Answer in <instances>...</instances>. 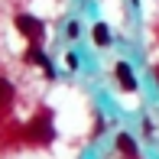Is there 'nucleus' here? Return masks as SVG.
Returning <instances> with one entry per match:
<instances>
[{"instance_id":"f257e3e1","label":"nucleus","mask_w":159,"mask_h":159,"mask_svg":"<svg viewBox=\"0 0 159 159\" xmlns=\"http://www.w3.org/2000/svg\"><path fill=\"white\" fill-rule=\"evenodd\" d=\"M52 114L49 111H42V114H36L33 117V124H30V140H36V143H49L52 140Z\"/></svg>"},{"instance_id":"7ed1b4c3","label":"nucleus","mask_w":159,"mask_h":159,"mask_svg":"<svg viewBox=\"0 0 159 159\" xmlns=\"http://www.w3.org/2000/svg\"><path fill=\"white\" fill-rule=\"evenodd\" d=\"M26 62H33V65H39V68L46 71L49 78H52V65H49V59H46V55L39 52V49H36V42H33V46H30V52H26Z\"/></svg>"},{"instance_id":"39448f33","label":"nucleus","mask_w":159,"mask_h":159,"mask_svg":"<svg viewBox=\"0 0 159 159\" xmlns=\"http://www.w3.org/2000/svg\"><path fill=\"white\" fill-rule=\"evenodd\" d=\"M117 149H124L127 156H136V143H133V136H130V133H120V136H117Z\"/></svg>"},{"instance_id":"423d86ee","label":"nucleus","mask_w":159,"mask_h":159,"mask_svg":"<svg viewBox=\"0 0 159 159\" xmlns=\"http://www.w3.org/2000/svg\"><path fill=\"white\" fill-rule=\"evenodd\" d=\"M10 101H13V84L7 78H0V107H7Z\"/></svg>"},{"instance_id":"0eeeda50","label":"nucleus","mask_w":159,"mask_h":159,"mask_svg":"<svg viewBox=\"0 0 159 159\" xmlns=\"http://www.w3.org/2000/svg\"><path fill=\"white\" fill-rule=\"evenodd\" d=\"M94 42H98V46H107V42H111V33H107V26H104V23H98V26H94Z\"/></svg>"},{"instance_id":"20e7f679","label":"nucleus","mask_w":159,"mask_h":159,"mask_svg":"<svg viewBox=\"0 0 159 159\" xmlns=\"http://www.w3.org/2000/svg\"><path fill=\"white\" fill-rule=\"evenodd\" d=\"M114 71H117V81L124 84L127 91H133V88H136V81H133V71H130V65H127V62H117V68H114Z\"/></svg>"},{"instance_id":"f03ea898","label":"nucleus","mask_w":159,"mask_h":159,"mask_svg":"<svg viewBox=\"0 0 159 159\" xmlns=\"http://www.w3.org/2000/svg\"><path fill=\"white\" fill-rule=\"evenodd\" d=\"M16 30L23 33L30 42H39V39H42V33H46L39 20H36V16H26V13H23V16H16Z\"/></svg>"}]
</instances>
